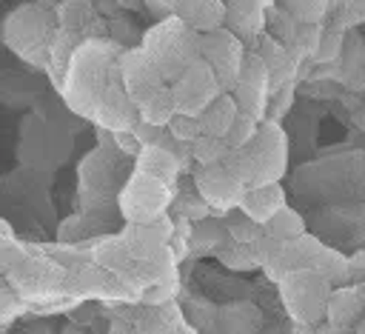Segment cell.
<instances>
[{"label":"cell","instance_id":"cell-6","mask_svg":"<svg viewBox=\"0 0 365 334\" xmlns=\"http://www.w3.org/2000/svg\"><path fill=\"white\" fill-rule=\"evenodd\" d=\"M174 194V180L134 168L128 186L120 194V208L131 223H157L160 214L168 208Z\"/></svg>","mask_w":365,"mask_h":334},{"label":"cell","instance_id":"cell-10","mask_svg":"<svg viewBox=\"0 0 365 334\" xmlns=\"http://www.w3.org/2000/svg\"><path fill=\"white\" fill-rule=\"evenodd\" d=\"M237 97V106L240 111L257 117V120H265L268 117V103H271V71L265 66V60L257 54V51H248L245 57V66H242V74H240V83L237 88L231 91Z\"/></svg>","mask_w":365,"mask_h":334},{"label":"cell","instance_id":"cell-14","mask_svg":"<svg viewBox=\"0 0 365 334\" xmlns=\"http://www.w3.org/2000/svg\"><path fill=\"white\" fill-rule=\"evenodd\" d=\"M285 191L279 183H265V186H251L245 188V197L240 203V208L259 226H265L279 208H285Z\"/></svg>","mask_w":365,"mask_h":334},{"label":"cell","instance_id":"cell-15","mask_svg":"<svg viewBox=\"0 0 365 334\" xmlns=\"http://www.w3.org/2000/svg\"><path fill=\"white\" fill-rule=\"evenodd\" d=\"M257 54L265 60V66L271 71V91L297 80V63H294V57L288 54V49L279 40L262 34L259 37V46H257Z\"/></svg>","mask_w":365,"mask_h":334},{"label":"cell","instance_id":"cell-23","mask_svg":"<svg viewBox=\"0 0 365 334\" xmlns=\"http://www.w3.org/2000/svg\"><path fill=\"white\" fill-rule=\"evenodd\" d=\"M259 123H262V120H257V117H251V114L240 111V117L234 120V126H231V131H228V137H225V140H228V146H231V151H234V148L248 146V143L257 137Z\"/></svg>","mask_w":365,"mask_h":334},{"label":"cell","instance_id":"cell-12","mask_svg":"<svg viewBox=\"0 0 365 334\" xmlns=\"http://www.w3.org/2000/svg\"><path fill=\"white\" fill-rule=\"evenodd\" d=\"M174 14L182 23H188L194 31L205 34V31H214V29L225 26L228 0H180Z\"/></svg>","mask_w":365,"mask_h":334},{"label":"cell","instance_id":"cell-11","mask_svg":"<svg viewBox=\"0 0 365 334\" xmlns=\"http://www.w3.org/2000/svg\"><path fill=\"white\" fill-rule=\"evenodd\" d=\"M120 71H123V83L128 97L140 106L143 100H148L154 91H160L165 83V77L160 74V69L151 63V57L143 51V46L137 49H125L120 54Z\"/></svg>","mask_w":365,"mask_h":334},{"label":"cell","instance_id":"cell-13","mask_svg":"<svg viewBox=\"0 0 365 334\" xmlns=\"http://www.w3.org/2000/svg\"><path fill=\"white\" fill-rule=\"evenodd\" d=\"M265 11L262 6L251 0H228V14H225V29H231L242 43L259 40L265 31Z\"/></svg>","mask_w":365,"mask_h":334},{"label":"cell","instance_id":"cell-27","mask_svg":"<svg viewBox=\"0 0 365 334\" xmlns=\"http://www.w3.org/2000/svg\"><path fill=\"white\" fill-rule=\"evenodd\" d=\"M291 100H294V83H288L282 88H274L271 91V103H268V117L271 120H282V114L291 108Z\"/></svg>","mask_w":365,"mask_h":334},{"label":"cell","instance_id":"cell-24","mask_svg":"<svg viewBox=\"0 0 365 334\" xmlns=\"http://www.w3.org/2000/svg\"><path fill=\"white\" fill-rule=\"evenodd\" d=\"M168 131L180 140V143H185V146H191L197 137H202V123H200V117H194V114H174V120L168 123Z\"/></svg>","mask_w":365,"mask_h":334},{"label":"cell","instance_id":"cell-26","mask_svg":"<svg viewBox=\"0 0 365 334\" xmlns=\"http://www.w3.org/2000/svg\"><path fill=\"white\" fill-rule=\"evenodd\" d=\"M220 260L228 268H237V271H245V268L257 265V257H254L251 246H242V243H228V251H220Z\"/></svg>","mask_w":365,"mask_h":334},{"label":"cell","instance_id":"cell-25","mask_svg":"<svg viewBox=\"0 0 365 334\" xmlns=\"http://www.w3.org/2000/svg\"><path fill=\"white\" fill-rule=\"evenodd\" d=\"M285 6H288V11H291L299 23L314 26V23H319V17L325 14L328 0H285Z\"/></svg>","mask_w":365,"mask_h":334},{"label":"cell","instance_id":"cell-17","mask_svg":"<svg viewBox=\"0 0 365 334\" xmlns=\"http://www.w3.org/2000/svg\"><path fill=\"white\" fill-rule=\"evenodd\" d=\"M137 111H140V120H145L151 126H165L168 128V123L177 114V100H174L171 86H163L160 91H154L148 100H143L137 106Z\"/></svg>","mask_w":365,"mask_h":334},{"label":"cell","instance_id":"cell-1","mask_svg":"<svg viewBox=\"0 0 365 334\" xmlns=\"http://www.w3.org/2000/svg\"><path fill=\"white\" fill-rule=\"evenodd\" d=\"M120 54L123 51L108 40H100V37L86 40L74 51L66 80L60 86L66 94V103L74 111L94 117L111 131L131 128L140 120L137 103L128 97L123 83Z\"/></svg>","mask_w":365,"mask_h":334},{"label":"cell","instance_id":"cell-29","mask_svg":"<svg viewBox=\"0 0 365 334\" xmlns=\"http://www.w3.org/2000/svg\"><path fill=\"white\" fill-rule=\"evenodd\" d=\"M177 3L180 0H145V6H148V11L154 14V17H171L174 11H177Z\"/></svg>","mask_w":365,"mask_h":334},{"label":"cell","instance_id":"cell-21","mask_svg":"<svg viewBox=\"0 0 365 334\" xmlns=\"http://www.w3.org/2000/svg\"><path fill=\"white\" fill-rule=\"evenodd\" d=\"M225 226H228L231 240H234V243H242V246H251L254 240H259V237L265 234V228H262L259 223H254L242 208H237V214H234Z\"/></svg>","mask_w":365,"mask_h":334},{"label":"cell","instance_id":"cell-4","mask_svg":"<svg viewBox=\"0 0 365 334\" xmlns=\"http://www.w3.org/2000/svg\"><path fill=\"white\" fill-rule=\"evenodd\" d=\"M57 29H60L57 14L40 9L34 3H26L6 17L3 37H6L9 49H14L23 60L48 69V54H51Z\"/></svg>","mask_w":365,"mask_h":334},{"label":"cell","instance_id":"cell-9","mask_svg":"<svg viewBox=\"0 0 365 334\" xmlns=\"http://www.w3.org/2000/svg\"><path fill=\"white\" fill-rule=\"evenodd\" d=\"M194 186H197V194L217 211H231V208H240L242 197H245V183L225 166V163H217V166H197L194 171Z\"/></svg>","mask_w":365,"mask_h":334},{"label":"cell","instance_id":"cell-20","mask_svg":"<svg viewBox=\"0 0 365 334\" xmlns=\"http://www.w3.org/2000/svg\"><path fill=\"white\" fill-rule=\"evenodd\" d=\"M265 234L268 237H274V240H282V243H288V240H297V237H302L305 234V220L294 211V208H279L265 226Z\"/></svg>","mask_w":365,"mask_h":334},{"label":"cell","instance_id":"cell-28","mask_svg":"<svg viewBox=\"0 0 365 334\" xmlns=\"http://www.w3.org/2000/svg\"><path fill=\"white\" fill-rule=\"evenodd\" d=\"M339 49H342V34H339V31H328V34H322V40H319V46H317L314 60L328 63V60H334V57L339 54Z\"/></svg>","mask_w":365,"mask_h":334},{"label":"cell","instance_id":"cell-2","mask_svg":"<svg viewBox=\"0 0 365 334\" xmlns=\"http://www.w3.org/2000/svg\"><path fill=\"white\" fill-rule=\"evenodd\" d=\"M285 163H288V140H285L279 120H271V117H265L259 123V131L248 146L234 148L225 157V166L248 188L265 186V183H279Z\"/></svg>","mask_w":365,"mask_h":334},{"label":"cell","instance_id":"cell-30","mask_svg":"<svg viewBox=\"0 0 365 334\" xmlns=\"http://www.w3.org/2000/svg\"><path fill=\"white\" fill-rule=\"evenodd\" d=\"M251 3H257V6H262V9H271L277 0H251Z\"/></svg>","mask_w":365,"mask_h":334},{"label":"cell","instance_id":"cell-8","mask_svg":"<svg viewBox=\"0 0 365 334\" xmlns=\"http://www.w3.org/2000/svg\"><path fill=\"white\" fill-rule=\"evenodd\" d=\"M171 91H174V100H177V111L180 114H194L200 117L220 94H222V86L214 74V69L200 57L194 66H188L174 83H168Z\"/></svg>","mask_w":365,"mask_h":334},{"label":"cell","instance_id":"cell-16","mask_svg":"<svg viewBox=\"0 0 365 334\" xmlns=\"http://www.w3.org/2000/svg\"><path fill=\"white\" fill-rule=\"evenodd\" d=\"M240 117V106H237V97L231 91H222L202 114H200V123H202V134H211V137H228L234 120Z\"/></svg>","mask_w":365,"mask_h":334},{"label":"cell","instance_id":"cell-19","mask_svg":"<svg viewBox=\"0 0 365 334\" xmlns=\"http://www.w3.org/2000/svg\"><path fill=\"white\" fill-rule=\"evenodd\" d=\"M228 154H231V146H228L225 137L202 134V137H197V140L188 146V157H191L197 166H217V163H225Z\"/></svg>","mask_w":365,"mask_h":334},{"label":"cell","instance_id":"cell-5","mask_svg":"<svg viewBox=\"0 0 365 334\" xmlns=\"http://www.w3.org/2000/svg\"><path fill=\"white\" fill-rule=\"evenodd\" d=\"M279 297L294 323L319 325V320L328 317L331 283L311 268H297L279 280Z\"/></svg>","mask_w":365,"mask_h":334},{"label":"cell","instance_id":"cell-3","mask_svg":"<svg viewBox=\"0 0 365 334\" xmlns=\"http://www.w3.org/2000/svg\"><path fill=\"white\" fill-rule=\"evenodd\" d=\"M140 46L151 57V63L160 69L165 83H174L188 66L200 60V31H194L177 14L157 20L143 34Z\"/></svg>","mask_w":365,"mask_h":334},{"label":"cell","instance_id":"cell-18","mask_svg":"<svg viewBox=\"0 0 365 334\" xmlns=\"http://www.w3.org/2000/svg\"><path fill=\"white\" fill-rule=\"evenodd\" d=\"M362 303L356 297V291L351 288H339V291H331V300H328V323L336 325V328H345L356 320Z\"/></svg>","mask_w":365,"mask_h":334},{"label":"cell","instance_id":"cell-7","mask_svg":"<svg viewBox=\"0 0 365 334\" xmlns=\"http://www.w3.org/2000/svg\"><path fill=\"white\" fill-rule=\"evenodd\" d=\"M200 57L214 69L222 91H234L245 66V43L231 31V29H214L200 34Z\"/></svg>","mask_w":365,"mask_h":334},{"label":"cell","instance_id":"cell-22","mask_svg":"<svg viewBox=\"0 0 365 334\" xmlns=\"http://www.w3.org/2000/svg\"><path fill=\"white\" fill-rule=\"evenodd\" d=\"M225 243H234L225 223H217V220H202V223H197V228H194V246L220 248V246H225Z\"/></svg>","mask_w":365,"mask_h":334}]
</instances>
